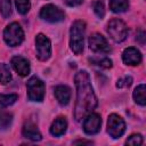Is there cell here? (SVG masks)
<instances>
[{"mask_svg":"<svg viewBox=\"0 0 146 146\" xmlns=\"http://www.w3.org/2000/svg\"><path fill=\"white\" fill-rule=\"evenodd\" d=\"M76 103L74 108V119L81 121L87 114L91 113L97 106V98L90 83L89 75L86 71H79L75 74Z\"/></svg>","mask_w":146,"mask_h":146,"instance_id":"obj_1","label":"cell"},{"mask_svg":"<svg viewBox=\"0 0 146 146\" xmlns=\"http://www.w3.org/2000/svg\"><path fill=\"white\" fill-rule=\"evenodd\" d=\"M86 23L83 21H75L70 31V47L75 55H80L84 44Z\"/></svg>","mask_w":146,"mask_h":146,"instance_id":"obj_2","label":"cell"},{"mask_svg":"<svg viewBox=\"0 0 146 146\" xmlns=\"http://www.w3.org/2000/svg\"><path fill=\"white\" fill-rule=\"evenodd\" d=\"M3 40L10 47H16L24 40V32L18 23H10L3 31Z\"/></svg>","mask_w":146,"mask_h":146,"instance_id":"obj_3","label":"cell"},{"mask_svg":"<svg viewBox=\"0 0 146 146\" xmlns=\"http://www.w3.org/2000/svg\"><path fill=\"white\" fill-rule=\"evenodd\" d=\"M107 33L115 42H122L128 35V27L119 18H113L107 24Z\"/></svg>","mask_w":146,"mask_h":146,"instance_id":"obj_4","label":"cell"},{"mask_svg":"<svg viewBox=\"0 0 146 146\" xmlns=\"http://www.w3.org/2000/svg\"><path fill=\"white\" fill-rule=\"evenodd\" d=\"M27 97L32 102H42L44 97V83L36 76H32L26 84Z\"/></svg>","mask_w":146,"mask_h":146,"instance_id":"obj_5","label":"cell"},{"mask_svg":"<svg viewBox=\"0 0 146 146\" xmlns=\"http://www.w3.org/2000/svg\"><path fill=\"white\" fill-rule=\"evenodd\" d=\"M35 50H36V56L40 60H47L51 55L50 40L42 33L35 36Z\"/></svg>","mask_w":146,"mask_h":146,"instance_id":"obj_6","label":"cell"},{"mask_svg":"<svg viewBox=\"0 0 146 146\" xmlns=\"http://www.w3.org/2000/svg\"><path fill=\"white\" fill-rule=\"evenodd\" d=\"M40 17L49 23H57L64 19L65 14L60 8L54 5H46L40 10Z\"/></svg>","mask_w":146,"mask_h":146,"instance_id":"obj_7","label":"cell"},{"mask_svg":"<svg viewBox=\"0 0 146 146\" xmlns=\"http://www.w3.org/2000/svg\"><path fill=\"white\" fill-rule=\"evenodd\" d=\"M125 130V123L123 119L116 114H111L107 121V132L112 138H119Z\"/></svg>","mask_w":146,"mask_h":146,"instance_id":"obj_8","label":"cell"},{"mask_svg":"<svg viewBox=\"0 0 146 146\" xmlns=\"http://www.w3.org/2000/svg\"><path fill=\"white\" fill-rule=\"evenodd\" d=\"M89 48L94 52H98V54H107L111 51V48H110L106 39L99 33H94L90 35Z\"/></svg>","mask_w":146,"mask_h":146,"instance_id":"obj_9","label":"cell"},{"mask_svg":"<svg viewBox=\"0 0 146 146\" xmlns=\"http://www.w3.org/2000/svg\"><path fill=\"white\" fill-rule=\"evenodd\" d=\"M83 121V131L87 135H95L100 130V125H102V119L98 114L96 113H89L87 114Z\"/></svg>","mask_w":146,"mask_h":146,"instance_id":"obj_10","label":"cell"},{"mask_svg":"<svg viewBox=\"0 0 146 146\" xmlns=\"http://www.w3.org/2000/svg\"><path fill=\"white\" fill-rule=\"evenodd\" d=\"M122 59H123L124 64L135 66V65H138L141 62V54L138 49H136L133 47H130V48H127L123 51Z\"/></svg>","mask_w":146,"mask_h":146,"instance_id":"obj_11","label":"cell"},{"mask_svg":"<svg viewBox=\"0 0 146 146\" xmlns=\"http://www.w3.org/2000/svg\"><path fill=\"white\" fill-rule=\"evenodd\" d=\"M11 65L14 70L17 72L18 75L21 76H26L30 73V64L27 59H25L22 56H15L11 58Z\"/></svg>","mask_w":146,"mask_h":146,"instance_id":"obj_12","label":"cell"},{"mask_svg":"<svg viewBox=\"0 0 146 146\" xmlns=\"http://www.w3.org/2000/svg\"><path fill=\"white\" fill-rule=\"evenodd\" d=\"M23 136L25 138L32 140V141H39L42 138V136H41L39 129L36 128V125L33 124V123H31V122L26 123L23 127Z\"/></svg>","mask_w":146,"mask_h":146,"instance_id":"obj_13","label":"cell"},{"mask_svg":"<svg viewBox=\"0 0 146 146\" xmlns=\"http://www.w3.org/2000/svg\"><path fill=\"white\" fill-rule=\"evenodd\" d=\"M55 97L60 105H67L71 99V89L67 86H57L55 88Z\"/></svg>","mask_w":146,"mask_h":146,"instance_id":"obj_14","label":"cell"},{"mask_svg":"<svg viewBox=\"0 0 146 146\" xmlns=\"http://www.w3.org/2000/svg\"><path fill=\"white\" fill-rule=\"evenodd\" d=\"M66 128H67V122H66L65 117H62V116L60 117H57L52 122V124L50 127V133L52 136H55V137L62 136V135L65 133Z\"/></svg>","mask_w":146,"mask_h":146,"instance_id":"obj_15","label":"cell"},{"mask_svg":"<svg viewBox=\"0 0 146 146\" xmlns=\"http://www.w3.org/2000/svg\"><path fill=\"white\" fill-rule=\"evenodd\" d=\"M133 99L137 104L144 106L146 104V90H145V84L141 83L139 84L135 91H133Z\"/></svg>","mask_w":146,"mask_h":146,"instance_id":"obj_16","label":"cell"},{"mask_svg":"<svg viewBox=\"0 0 146 146\" xmlns=\"http://www.w3.org/2000/svg\"><path fill=\"white\" fill-rule=\"evenodd\" d=\"M110 7L114 13L125 11L129 7V0H110Z\"/></svg>","mask_w":146,"mask_h":146,"instance_id":"obj_17","label":"cell"},{"mask_svg":"<svg viewBox=\"0 0 146 146\" xmlns=\"http://www.w3.org/2000/svg\"><path fill=\"white\" fill-rule=\"evenodd\" d=\"M11 80V73L7 64L1 63L0 64V83L1 84H7Z\"/></svg>","mask_w":146,"mask_h":146,"instance_id":"obj_18","label":"cell"},{"mask_svg":"<svg viewBox=\"0 0 146 146\" xmlns=\"http://www.w3.org/2000/svg\"><path fill=\"white\" fill-rule=\"evenodd\" d=\"M13 121V115L9 112L0 111V130L7 129Z\"/></svg>","mask_w":146,"mask_h":146,"instance_id":"obj_19","label":"cell"},{"mask_svg":"<svg viewBox=\"0 0 146 146\" xmlns=\"http://www.w3.org/2000/svg\"><path fill=\"white\" fill-rule=\"evenodd\" d=\"M17 100L16 94H9V95H0V106L7 107L9 105H13Z\"/></svg>","mask_w":146,"mask_h":146,"instance_id":"obj_20","label":"cell"},{"mask_svg":"<svg viewBox=\"0 0 146 146\" xmlns=\"http://www.w3.org/2000/svg\"><path fill=\"white\" fill-rule=\"evenodd\" d=\"M0 13L1 15L7 18L11 14V3L10 0H0Z\"/></svg>","mask_w":146,"mask_h":146,"instance_id":"obj_21","label":"cell"},{"mask_svg":"<svg viewBox=\"0 0 146 146\" xmlns=\"http://www.w3.org/2000/svg\"><path fill=\"white\" fill-rule=\"evenodd\" d=\"M15 5L18 13L22 15H25L30 10V6H31L30 0H15Z\"/></svg>","mask_w":146,"mask_h":146,"instance_id":"obj_22","label":"cell"},{"mask_svg":"<svg viewBox=\"0 0 146 146\" xmlns=\"http://www.w3.org/2000/svg\"><path fill=\"white\" fill-rule=\"evenodd\" d=\"M89 60L92 64L98 65V66H100L103 68H110V67H112V60L108 59V58H106V57H103V58H90Z\"/></svg>","mask_w":146,"mask_h":146,"instance_id":"obj_23","label":"cell"},{"mask_svg":"<svg viewBox=\"0 0 146 146\" xmlns=\"http://www.w3.org/2000/svg\"><path fill=\"white\" fill-rule=\"evenodd\" d=\"M92 8H94V11L95 14L99 17V18H103L104 15H105V8H104V3L103 1L100 0H97L92 3Z\"/></svg>","mask_w":146,"mask_h":146,"instance_id":"obj_24","label":"cell"},{"mask_svg":"<svg viewBox=\"0 0 146 146\" xmlns=\"http://www.w3.org/2000/svg\"><path fill=\"white\" fill-rule=\"evenodd\" d=\"M127 145H132V146H139L143 144V137L138 133V135H131L127 141H125Z\"/></svg>","mask_w":146,"mask_h":146,"instance_id":"obj_25","label":"cell"},{"mask_svg":"<svg viewBox=\"0 0 146 146\" xmlns=\"http://www.w3.org/2000/svg\"><path fill=\"white\" fill-rule=\"evenodd\" d=\"M131 83H132V78L127 75V76H123L120 80H117L116 87L117 88H128L131 86Z\"/></svg>","mask_w":146,"mask_h":146,"instance_id":"obj_26","label":"cell"},{"mask_svg":"<svg viewBox=\"0 0 146 146\" xmlns=\"http://www.w3.org/2000/svg\"><path fill=\"white\" fill-rule=\"evenodd\" d=\"M83 0H64V2L67 5V6H71V7H75V6H79L82 3Z\"/></svg>","mask_w":146,"mask_h":146,"instance_id":"obj_27","label":"cell"},{"mask_svg":"<svg viewBox=\"0 0 146 146\" xmlns=\"http://www.w3.org/2000/svg\"><path fill=\"white\" fill-rule=\"evenodd\" d=\"M137 41H139L141 44L145 43V32L143 30H140L138 33H137Z\"/></svg>","mask_w":146,"mask_h":146,"instance_id":"obj_28","label":"cell"},{"mask_svg":"<svg viewBox=\"0 0 146 146\" xmlns=\"http://www.w3.org/2000/svg\"><path fill=\"white\" fill-rule=\"evenodd\" d=\"M74 144H75V145H78V144H88V145H90L91 141H87V140H76V141H74Z\"/></svg>","mask_w":146,"mask_h":146,"instance_id":"obj_29","label":"cell"}]
</instances>
